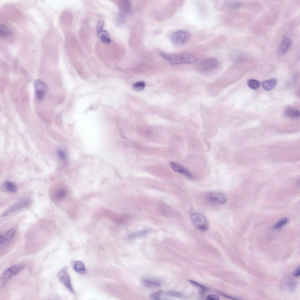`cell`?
I'll return each instance as SVG.
<instances>
[{
    "mask_svg": "<svg viewBox=\"0 0 300 300\" xmlns=\"http://www.w3.org/2000/svg\"><path fill=\"white\" fill-rule=\"evenodd\" d=\"M160 54L163 58L175 64H192L197 61L195 56L189 53L168 54L161 52Z\"/></svg>",
    "mask_w": 300,
    "mask_h": 300,
    "instance_id": "obj_1",
    "label": "cell"
},
{
    "mask_svg": "<svg viewBox=\"0 0 300 300\" xmlns=\"http://www.w3.org/2000/svg\"><path fill=\"white\" fill-rule=\"evenodd\" d=\"M190 217L194 226L198 230L203 232L209 227L208 222L205 217L201 213L196 212L193 209L190 211Z\"/></svg>",
    "mask_w": 300,
    "mask_h": 300,
    "instance_id": "obj_2",
    "label": "cell"
},
{
    "mask_svg": "<svg viewBox=\"0 0 300 300\" xmlns=\"http://www.w3.org/2000/svg\"><path fill=\"white\" fill-rule=\"evenodd\" d=\"M24 267L23 264H18L13 265L4 271L0 278L1 286L4 287L13 276L21 272Z\"/></svg>",
    "mask_w": 300,
    "mask_h": 300,
    "instance_id": "obj_3",
    "label": "cell"
},
{
    "mask_svg": "<svg viewBox=\"0 0 300 300\" xmlns=\"http://www.w3.org/2000/svg\"><path fill=\"white\" fill-rule=\"evenodd\" d=\"M191 35L188 31L180 30L172 33L170 37V40L174 44L177 45H183L190 39Z\"/></svg>",
    "mask_w": 300,
    "mask_h": 300,
    "instance_id": "obj_4",
    "label": "cell"
},
{
    "mask_svg": "<svg viewBox=\"0 0 300 300\" xmlns=\"http://www.w3.org/2000/svg\"><path fill=\"white\" fill-rule=\"evenodd\" d=\"M31 200L29 197L23 198L11 206L1 214V217H4L23 208L28 207L31 203Z\"/></svg>",
    "mask_w": 300,
    "mask_h": 300,
    "instance_id": "obj_5",
    "label": "cell"
},
{
    "mask_svg": "<svg viewBox=\"0 0 300 300\" xmlns=\"http://www.w3.org/2000/svg\"><path fill=\"white\" fill-rule=\"evenodd\" d=\"M217 60L213 57H207L202 59L199 63L198 68L203 71H209L216 69L218 66Z\"/></svg>",
    "mask_w": 300,
    "mask_h": 300,
    "instance_id": "obj_6",
    "label": "cell"
},
{
    "mask_svg": "<svg viewBox=\"0 0 300 300\" xmlns=\"http://www.w3.org/2000/svg\"><path fill=\"white\" fill-rule=\"evenodd\" d=\"M58 278L60 282L71 292L74 293L71 284L69 275L64 270H60L57 275Z\"/></svg>",
    "mask_w": 300,
    "mask_h": 300,
    "instance_id": "obj_7",
    "label": "cell"
},
{
    "mask_svg": "<svg viewBox=\"0 0 300 300\" xmlns=\"http://www.w3.org/2000/svg\"><path fill=\"white\" fill-rule=\"evenodd\" d=\"M209 202L215 205H221L225 203L226 201V196L223 193L219 192H211L207 196Z\"/></svg>",
    "mask_w": 300,
    "mask_h": 300,
    "instance_id": "obj_8",
    "label": "cell"
},
{
    "mask_svg": "<svg viewBox=\"0 0 300 300\" xmlns=\"http://www.w3.org/2000/svg\"><path fill=\"white\" fill-rule=\"evenodd\" d=\"M35 92L38 100L44 98L47 90L46 84L40 79L36 80L34 83Z\"/></svg>",
    "mask_w": 300,
    "mask_h": 300,
    "instance_id": "obj_9",
    "label": "cell"
},
{
    "mask_svg": "<svg viewBox=\"0 0 300 300\" xmlns=\"http://www.w3.org/2000/svg\"><path fill=\"white\" fill-rule=\"evenodd\" d=\"M170 164L172 168L175 172L183 175L188 178H194L193 174L184 166L172 161L170 162Z\"/></svg>",
    "mask_w": 300,
    "mask_h": 300,
    "instance_id": "obj_10",
    "label": "cell"
},
{
    "mask_svg": "<svg viewBox=\"0 0 300 300\" xmlns=\"http://www.w3.org/2000/svg\"><path fill=\"white\" fill-rule=\"evenodd\" d=\"M16 233V229L12 228L6 231L4 233L0 235V246H3L9 243L13 238Z\"/></svg>",
    "mask_w": 300,
    "mask_h": 300,
    "instance_id": "obj_11",
    "label": "cell"
},
{
    "mask_svg": "<svg viewBox=\"0 0 300 300\" xmlns=\"http://www.w3.org/2000/svg\"><path fill=\"white\" fill-rule=\"evenodd\" d=\"M291 43L292 41L289 38L286 36H283L278 49V54L282 56L285 54L290 47Z\"/></svg>",
    "mask_w": 300,
    "mask_h": 300,
    "instance_id": "obj_12",
    "label": "cell"
},
{
    "mask_svg": "<svg viewBox=\"0 0 300 300\" xmlns=\"http://www.w3.org/2000/svg\"><path fill=\"white\" fill-rule=\"evenodd\" d=\"M117 4L121 12L125 14L130 11L131 8V3L130 1L122 0L118 1Z\"/></svg>",
    "mask_w": 300,
    "mask_h": 300,
    "instance_id": "obj_13",
    "label": "cell"
},
{
    "mask_svg": "<svg viewBox=\"0 0 300 300\" xmlns=\"http://www.w3.org/2000/svg\"><path fill=\"white\" fill-rule=\"evenodd\" d=\"M98 35L101 41L105 44H108L110 42V39L108 33L103 28L97 30Z\"/></svg>",
    "mask_w": 300,
    "mask_h": 300,
    "instance_id": "obj_14",
    "label": "cell"
},
{
    "mask_svg": "<svg viewBox=\"0 0 300 300\" xmlns=\"http://www.w3.org/2000/svg\"><path fill=\"white\" fill-rule=\"evenodd\" d=\"M0 190L3 191L15 192L17 190L16 185L12 182L7 181L0 186Z\"/></svg>",
    "mask_w": 300,
    "mask_h": 300,
    "instance_id": "obj_15",
    "label": "cell"
},
{
    "mask_svg": "<svg viewBox=\"0 0 300 300\" xmlns=\"http://www.w3.org/2000/svg\"><path fill=\"white\" fill-rule=\"evenodd\" d=\"M277 80L275 78L265 81L261 84L263 88L266 91H269L273 89L276 86Z\"/></svg>",
    "mask_w": 300,
    "mask_h": 300,
    "instance_id": "obj_16",
    "label": "cell"
},
{
    "mask_svg": "<svg viewBox=\"0 0 300 300\" xmlns=\"http://www.w3.org/2000/svg\"><path fill=\"white\" fill-rule=\"evenodd\" d=\"M0 35L3 38H9L12 36V32L6 25L1 24L0 26Z\"/></svg>",
    "mask_w": 300,
    "mask_h": 300,
    "instance_id": "obj_17",
    "label": "cell"
},
{
    "mask_svg": "<svg viewBox=\"0 0 300 300\" xmlns=\"http://www.w3.org/2000/svg\"><path fill=\"white\" fill-rule=\"evenodd\" d=\"M285 113L287 116L292 118H298L300 115L299 110L291 108H287Z\"/></svg>",
    "mask_w": 300,
    "mask_h": 300,
    "instance_id": "obj_18",
    "label": "cell"
},
{
    "mask_svg": "<svg viewBox=\"0 0 300 300\" xmlns=\"http://www.w3.org/2000/svg\"><path fill=\"white\" fill-rule=\"evenodd\" d=\"M73 268L76 272L79 274H84L86 272L84 264L83 262L80 261H77L75 262L73 266Z\"/></svg>",
    "mask_w": 300,
    "mask_h": 300,
    "instance_id": "obj_19",
    "label": "cell"
},
{
    "mask_svg": "<svg viewBox=\"0 0 300 300\" xmlns=\"http://www.w3.org/2000/svg\"><path fill=\"white\" fill-rule=\"evenodd\" d=\"M145 86V83L143 81H140L134 83L132 85V88L136 91H139L143 90Z\"/></svg>",
    "mask_w": 300,
    "mask_h": 300,
    "instance_id": "obj_20",
    "label": "cell"
},
{
    "mask_svg": "<svg viewBox=\"0 0 300 300\" xmlns=\"http://www.w3.org/2000/svg\"><path fill=\"white\" fill-rule=\"evenodd\" d=\"M247 84L248 86L253 89H256L258 88L260 86V83L257 80L254 79H250L248 81Z\"/></svg>",
    "mask_w": 300,
    "mask_h": 300,
    "instance_id": "obj_21",
    "label": "cell"
},
{
    "mask_svg": "<svg viewBox=\"0 0 300 300\" xmlns=\"http://www.w3.org/2000/svg\"><path fill=\"white\" fill-rule=\"evenodd\" d=\"M144 282L146 286L149 287H157L161 286V284L159 282L149 279H145Z\"/></svg>",
    "mask_w": 300,
    "mask_h": 300,
    "instance_id": "obj_22",
    "label": "cell"
},
{
    "mask_svg": "<svg viewBox=\"0 0 300 300\" xmlns=\"http://www.w3.org/2000/svg\"><path fill=\"white\" fill-rule=\"evenodd\" d=\"M289 219L287 217H284L276 223L273 226V229H275L280 228L286 224L288 221Z\"/></svg>",
    "mask_w": 300,
    "mask_h": 300,
    "instance_id": "obj_23",
    "label": "cell"
},
{
    "mask_svg": "<svg viewBox=\"0 0 300 300\" xmlns=\"http://www.w3.org/2000/svg\"><path fill=\"white\" fill-rule=\"evenodd\" d=\"M188 281L193 285L199 287L203 290H208L209 289L206 286L196 281L192 280H189Z\"/></svg>",
    "mask_w": 300,
    "mask_h": 300,
    "instance_id": "obj_24",
    "label": "cell"
},
{
    "mask_svg": "<svg viewBox=\"0 0 300 300\" xmlns=\"http://www.w3.org/2000/svg\"><path fill=\"white\" fill-rule=\"evenodd\" d=\"M162 289L159 290L151 295V297L153 299L158 300L160 299L161 295L163 292Z\"/></svg>",
    "mask_w": 300,
    "mask_h": 300,
    "instance_id": "obj_25",
    "label": "cell"
},
{
    "mask_svg": "<svg viewBox=\"0 0 300 300\" xmlns=\"http://www.w3.org/2000/svg\"><path fill=\"white\" fill-rule=\"evenodd\" d=\"M66 195L65 191L63 189L58 190L56 194V198L58 199H61L64 198Z\"/></svg>",
    "mask_w": 300,
    "mask_h": 300,
    "instance_id": "obj_26",
    "label": "cell"
},
{
    "mask_svg": "<svg viewBox=\"0 0 300 300\" xmlns=\"http://www.w3.org/2000/svg\"><path fill=\"white\" fill-rule=\"evenodd\" d=\"M166 293L169 296L175 297H181L182 296L180 293L172 291H168Z\"/></svg>",
    "mask_w": 300,
    "mask_h": 300,
    "instance_id": "obj_27",
    "label": "cell"
},
{
    "mask_svg": "<svg viewBox=\"0 0 300 300\" xmlns=\"http://www.w3.org/2000/svg\"><path fill=\"white\" fill-rule=\"evenodd\" d=\"M57 155L59 158L61 160L65 159L66 156L64 151L61 149H58L57 151Z\"/></svg>",
    "mask_w": 300,
    "mask_h": 300,
    "instance_id": "obj_28",
    "label": "cell"
},
{
    "mask_svg": "<svg viewBox=\"0 0 300 300\" xmlns=\"http://www.w3.org/2000/svg\"><path fill=\"white\" fill-rule=\"evenodd\" d=\"M206 299L207 300H219V297L216 295L210 294L207 296L206 298Z\"/></svg>",
    "mask_w": 300,
    "mask_h": 300,
    "instance_id": "obj_29",
    "label": "cell"
},
{
    "mask_svg": "<svg viewBox=\"0 0 300 300\" xmlns=\"http://www.w3.org/2000/svg\"><path fill=\"white\" fill-rule=\"evenodd\" d=\"M293 274L295 277H299L300 275V269L299 265L298 266L293 273Z\"/></svg>",
    "mask_w": 300,
    "mask_h": 300,
    "instance_id": "obj_30",
    "label": "cell"
},
{
    "mask_svg": "<svg viewBox=\"0 0 300 300\" xmlns=\"http://www.w3.org/2000/svg\"><path fill=\"white\" fill-rule=\"evenodd\" d=\"M220 294L222 296H224L225 297H226V298H229V299H234V300L238 299H237V298H235V297H233L229 296V295H227L226 294H224V293H220Z\"/></svg>",
    "mask_w": 300,
    "mask_h": 300,
    "instance_id": "obj_31",
    "label": "cell"
}]
</instances>
